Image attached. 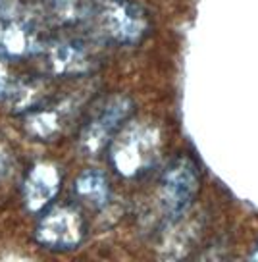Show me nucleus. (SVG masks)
Here are the masks:
<instances>
[{
  "label": "nucleus",
  "mask_w": 258,
  "mask_h": 262,
  "mask_svg": "<svg viewBox=\"0 0 258 262\" xmlns=\"http://www.w3.org/2000/svg\"><path fill=\"white\" fill-rule=\"evenodd\" d=\"M42 50H45L50 72L62 77L85 75L95 68L91 50L81 41L62 39V41H54Z\"/></svg>",
  "instance_id": "obj_7"
},
{
  "label": "nucleus",
  "mask_w": 258,
  "mask_h": 262,
  "mask_svg": "<svg viewBox=\"0 0 258 262\" xmlns=\"http://www.w3.org/2000/svg\"><path fill=\"white\" fill-rule=\"evenodd\" d=\"M98 29L118 45H137L148 33V17L131 0H100L95 12Z\"/></svg>",
  "instance_id": "obj_3"
},
{
  "label": "nucleus",
  "mask_w": 258,
  "mask_h": 262,
  "mask_svg": "<svg viewBox=\"0 0 258 262\" xmlns=\"http://www.w3.org/2000/svg\"><path fill=\"white\" fill-rule=\"evenodd\" d=\"M66 125L64 108H42L35 110L25 120V129L37 139H54Z\"/></svg>",
  "instance_id": "obj_10"
},
{
  "label": "nucleus",
  "mask_w": 258,
  "mask_h": 262,
  "mask_svg": "<svg viewBox=\"0 0 258 262\" xmlns=\"http://www.w3.org/2000/svg\"><path fill=\"white\" fill-rule=\"evenodd\" d=\"M110 164L123 178H139L153 168L162 150L160 129L146 122L123 125L110 143Z\"/></svg>",
  "instance_id": "obj_1"
},
{
  "label": "nucleus",
  "mask_w": 258,
  "mask_h": 262,
  "mask_svg": "<svg viewBox=\"0 0 258 262\" xmlns=\"http://www.w3.org/2000/svg\"><path fill=\"white\" fill-rule=\"evenodd\" d=\"M16 83L17 81L16 79H12V75H10L6 64L0 60V100H2V102L8 100V97L12 95L14 87H16Z\"/></svg>",
  "instance_id": "obj_12"
},
{
  "label": "nucleus",
  "mask_w": 258,
  "mask_h": 262,
  "mask_svg": "<svg viewBox=\"0 0 258 262\" xmlns=\"http://www.w3.org/2000/svg\"><path fill=\"white\" fill-rule=\"evenodd\" d=\"M60 170L50 162H39L31 168L24 183V201L31 212H40L56 199L60 191Z\"/></svg>",
  "instance_id": "obj_8"
},
{
  "label": "nucleus",
  "mask_w": 258,
  "mask_h": 262,
  "mask_svg": "<svg viewBox=\"0 0 258 262\" xmlns=\"http://www.w3.org/2000/svg\"><path fill=\"white\" fill-rule=\"evenodd\" d=\"M42 50L37 29L29 19L19 16H0V58L19 60Z\"/></svg>",
  "instance_id": "obj_6"
},
{
  "label": "nucleus",
  "mask_w": 258,
  "mask_h": 262,
  "mask_svg": "<svg viewBox=\"0 0 258 262\" xmlns=\"http://www.w3.org/2000/svg\"><path fill=\"white\" fill-rule=\"evenodd\" d=\"M249 258H250V260H258V241L254 243V245H252V249H250Z\"/></svg>",
  "instance_id": "obj_14"
},
{
  "label": "nucleus",
  "mask_w": 258,
  "mask_h": 262,
  "mask_svg": "<svg viewBox=\"0 0 258 262\" xmlns=\"http://www.w3.org/2000/svg\"><path fill=\"white\" fill-rule=\"evenodd\" d=\"M6 2H8V0H0V16H4L2 12H4V8H6Z\"/></svg>",
  "instance_id": "obj_15"
},
{
  "label": "nucleus",
  "mask_w": 258,
  "mask_h": 262,
  "mask_svg": "<svg viewBox=\"0 0 258 262\" xmlns=\"http://www.w3.org/2000/svg\"><path fill=\"white\" fill-rule=\"evenodd\" d=\"M45 14L52 24L73 25L83 21L91 14L83 0H42Z\"/></svg>",
  "instance_id": "obj_11"
},
{
  "label": "nucleus",
  "mask_w": 258,
  "mask_h": 262,
  "mask_svg": "<svg viewBox=\"0 0 258 262\" xmlns=\"http://www.w3.org/2000/svg\"><path fill=\"white\" fill-rule=\"evenodd\" d=\"M73 189L81 203L91 208H104L110 203V195H112L106 176L98 170H87L79 173L73 183Z\"/></svg>",
  "instance_id": "obj_9"
},
{
  "label": "nucleus",
  "mask_w": 258,
  "mask_h": 262,
  "mask_svg": "<svg viewBox=\"0 0 258 262\" xmlns=\"http://www.w3.org/2000/svg\"><path fill=\"white\" fill-rule=\"evenodd\" d=\"M85 237V222L73 206H54L40 216L35 239L47 249L72 251Z\"/></svg>",
  "instance_id": "obj_5"
},
{
  "label": "nucleus",
  "mask_w": 258,
  "mask_h": 262,
  "mask_svg": "<svg viewBox=\"0 0 258 262\" xmlns=\"http://www.w3.org/2000/svg\"><path fill=\"white\" fill-rule=\"evenodd\" d=\"M131 114H133V100L129 97L114 95L106 98L81 129L79 148L91 156L102 152L104 148L110 147L114 137L120 133Z\"/></svg>",
  "instance_id": "obj_4"
},
{
  "label": "nucleus",
  "mask_w": 258,
  "mask_h": 262,
  "mask_svg": "<svg viewBox=\"0 0 258 262\" xmlns=\"http://www.w3.org/2000/svg\"><path fill=\"white\" fill-rule=\"evenodd\" d=\"M199 187V168L189 156H178L164 168L158 187V203L169 222L183 218L193 205Z\"/></svg>",
  "instance_id": "obj_2"
},
{
  "label": "nucleus",
  "mask_w": 258,
  "mask_h": 262,
  "mask_svg": "<svg viewBox=\"0 0 258 262\" xmlns=\"http://www.w3.org/2000/svg\"><path fill=\"white\" fill-rule=\"evenodd\" d=\"M14 168V156H12V150H10L8 143L0 139V180L8 178L10 172Z\"/></svg>",
  "instance_id": "obj_13"
}]
</instances>
